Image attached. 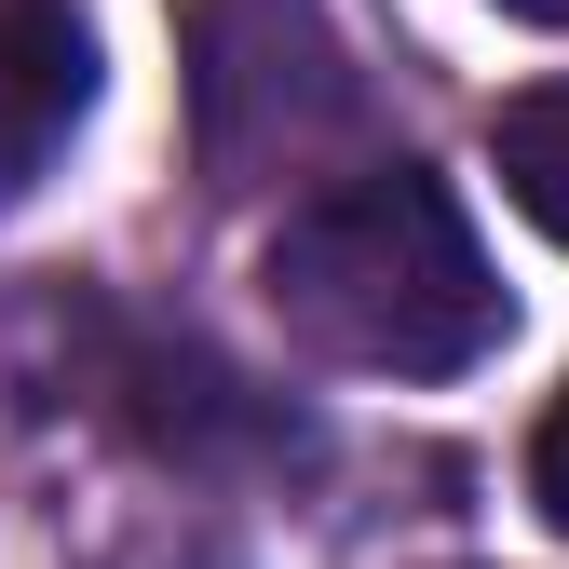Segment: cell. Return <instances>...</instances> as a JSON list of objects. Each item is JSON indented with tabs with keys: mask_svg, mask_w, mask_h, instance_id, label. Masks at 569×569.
<instances>
[{
	"mask_svg": "<svg viewBox=\"0 0 569 569\" xmlns=\"http://www.w3.org/2000/svg\"><path fill=\"white\" fill-rule=\"evenodd\" d=\"M258 299H271V326L299 352L367 367V380H461L516 326L475 218L420 163H352V177L299 190L271 258H258Z\"/></svg>",
	"mask_w": 569,
	"mask_h": 569,
	"instance_id": "cell-1",
	"label": "cell"
},
{
	"mask_svg": "<svg viewBox=\"0 0 569 569\" xmlns=\"http://www.w3.org/2000/svg\"><path fill=\"white\" fill-rule=\"evenodd\" d=\"M190 122L218 190H271L326 163L352 136V54L326 0H190Z\"/></svg>",
	"mask_w": 569,
	"mask_h": 569,
	"instance_id": "cell-2",
	"label": "cell"
},
{
	"mask_svg": "<svg viewBox=\"0 0 569 569\" xmlns=\"http://www.w3.org/2000/svg\"><path fill=\"white\" fill-rule=\"evenodd\" d=\"M82 109H96V28L68 0H0V218L54 177Z\"/></svg>",
	"mask_w": 569,
	"mask_h": 569,
	"instance_id": "cell-3",
	"label": "cell"
},
{
	"mask_svg": "<svg viewBox=\"0 0 569 569\" xmlns=\"http://www.w3.org/2000/svg\"><path fill=\"white\" fill-rule=\"evenodd\" d=\"M488 163H502L516 218L542 244H569V82H542V96H516L502 122H488Z\"/></svg>",
	"mask_w": 569,
	"mask_h": 569,
	"instance_id": "cell-4",
	"label": "cell"
},
{
	"mask_svg": "<svg viewBox=\"0 0 569 569\" xmlns=\"http://www.w3.org/2000/svg\"><path fill=\"white\" fill-rule=\"evenodd\" d=\"M529 502H542V516L569 529V393L542 407V435H529Z\"/></svg>",
	"mask_w": 569,
	"mask_h": 569,
	"instance_id": "cell-5",
	"label": "cell"
},
{
	"mask_svg": "<svg viewBox=\"0 0 569 569\" xmlns=\"http://www.w3.org/2000/svg\"><path fill=\"white\" fill-rule=\"evenodd\" d=\"M502 14H529V28H569V0H502Z\"/></svg>",
	"mask_w": 569,
	"mask_h": 569,
	"instance_id": "cell-6",
	"label": "cell"
}]
</instances>
